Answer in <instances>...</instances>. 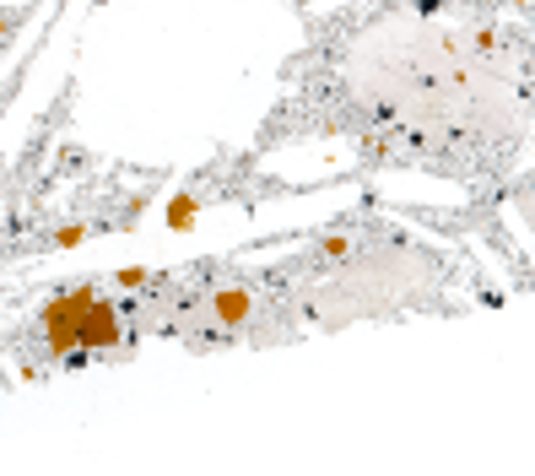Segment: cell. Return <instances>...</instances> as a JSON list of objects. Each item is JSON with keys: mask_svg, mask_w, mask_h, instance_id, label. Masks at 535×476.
<instances>
[{"mask_svg": "<svg viewBox=\"0 0 535 476\" xmlns=\"http://www.w3.org/2000/svg\"><path fill=\"white\" fill-rule=\"evenodd\" d=\"M146 282H152V271H146V266H119V271H114V287H119V293H141Z\"/></svg>", "mask_w": 535, "mask_h": 476, "instance_id": "obj_4", "label": "cell"}, {"mask_svg": "<svg viewBox=\"0 0 535 476\" xmlns=\"http://www.w3.org/2000/svg\"><path fill=\"white\" fill-rule=\"evenodd\" d=\"M519 6H530V0H519Z\"/></svg>", "mask_w": 535, "mask_h": 476, "instance_id": "obj_6", "label": "cell"}, {"mask_svg": "<svg viewBox=\"0 0 535 476\" xmlns=\"http://www.w3.org/2000/svg\"><path fill=\"white\" fill-rule=\"evenodd\" d=\"M163 222H168V233H195L200 228V201L195 195H173Z\"/></svg>", "mask_w": 535, "mask_h": 476, "instance_id": "obj_3", "label": "cell"}, {"mask_svg": "<svg viewBox=\"0 0 535 476\" xmlns=\"http://www.w3.org/2000/svg\"><path fill=\"white\" fill-rule=\"evenodd\" d=\"M211 320L217 325H244L249 320V287H222L211 298Z\"/></svg>", "mask_w": 535, "mask_h": 476, "instance_id": "obj_2", "label": "cell"}, {"mask_svg": "<svg viewBox=\"0 0 535 476\" xmlns=\"http://www.w3.org/2000/svg\"><path fill=\"white\" fill-rule=\"evenodd\" d=\"M76 244H87V228L82 222H65V228L55 233V249H76Z\"/></svg>", "mask_w": 535, "mask_h": 476, "instance_id": "obj_5", "label": "cell"}, {"mask_svg": "<svg viewBox=\"0 0 535 476\" xmlns=\"http://www.w3.org/2000/svg\"><path fill=\"white\" fill-rule=\"evenodd\" d=\"M38 325H44V347L55 363H82L87 352H109L119 347V336H125V320H119V309L109 298H103L98 282H82V287H65L44 303V314H38Z\"/></svg>", "mask_w": 535, "mask_h": 476, "instance_id": "obj_1", "label": "cell"}]
</instances>
